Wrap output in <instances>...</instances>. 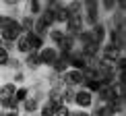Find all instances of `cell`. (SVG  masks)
Here are the masks:
<instances>
[{
  "label": "cell",
  "mask_w": 126,
  "mask_h": 116,
  "mask_svg": "<svg viewBox=\"0 0 126 116\" xmlns=\"http://www.w3.org/2000/svg\"><path fill=\"white\" fill-rule=\"evenodd\" d=\"M99 2L97 0H87V2H83V23H85V27H93V25L99 23Z\"/></svg>",
  "instance_id": "cell-1"
},
{
  "label": "cell",
  "mask_w": 126,
  "mask_h": 116,
  "mask_svg": "<svg viewBox=\"0 0 126 116\" xmlns=\"http://www.w3.org/2000/svg\"><path fill=\"white\" fill-rule=\"evenodd\" d=\"M72 104H75L77 108H81V110H89L95 104V97H93V93H89L87 89L79 87V89H75V99H72Z\"/></svg>",
  "instance_id": "cell-2"
},
{
  "label": "cell",
  "mask_w": 126,
  "mask_h": 116,
  "mask_svg": "<svg viewBox=\"0 0 126 116\" xmlns=\"http://www.w3.org/2000/svg\"><path fill=\"white\" fill-rule=\"evenodd\" d=\"M21 35H23V29H21V25H19V19H13V23H10L6 29L0 31V38H2L4 44H15Z\"/></svg>",
  "instance_id": "cell-3"
},
{
  "label": "cell",
  "mask_w": 126,
  "mask_h": 116,
  "mask_svg": "<svg viewBox=\"0 0 126 116\" xmlns=\"http://www.w3.org/2000/svg\"><path fill=\"white\" fill-rule=\"evenodd\" d=\"M120 56H124L122 50H118L116 46H110V44H103L101 50H99V60L110 62V64H116V60H118Z\"/></svg>",
  "instance_id": "cell-4"
},
{
  "label": "cell",
  "mask_w": 126,
  "mask_h": 116,
  "mask_svg": "<svg viewBox=\"0 0 126 116\" xmlns=\"http://www.w3.org/2000/svg\"><path fill=\"white\" fill-rule=\"evenodd\" d=\"M83 29H87L85 23H83V15H70V17H68V21H66V31H64V33H66V35H72V38H77Z\"/></svg>",
  "instance_id": "cell-5"
},
{
  "label": "cell",
  "mask_w": 126,
  "mask_h": 116,
  "mask_svg": "<svg viewBox=\"0 0 126 116\" xmlns=\"http://www.w3.org/2000/svg\"><path fill=\"white\" fill-rule=\"evenodd\" d=\"M37 54H39L41 66H52V64L56 62V58H58V50H56L54 46H44Z\"/></svg>",
  "instance_id": "cell-6"
},
{
  "label": "cell",
  "mask_w": 126,
  "mask_h": 116,
  "mask_svg": "<svg viewBox=\"0 0 126 116\" xmlns=\"http://www.w3.org/2000/svg\"><path fill=\"white\" fill-rule=\"evenodd\" d=\"M89 31H91V38H93V41H95L97 46H103V44H106V38H108V25H106V23L99 21L97 25L89 27Z\"/></svg>",
  "instance_id": "cell-7"
},
{
  "label": "cell",
  "mask_w": 126,
  "mask_h": 116,
  "mask_svg": "<svg viewBox=\"0 0 126 116\" xmlns=\"http://www.w3.org/2000/svg\"><path fill=\"white\" fill-rule=\"evenodd\" d=\"M19 110H21V112H25L27 116H33V114L39 110V97L29 96V97H27V99H25V102L19 106Z\"/></svg>",
  "instance_id": "cell-8"
},
{
  "label": "cell",
  "mask_w": 126,
  "mask_h": 116,
  "mask_svg": "<svg viewBox=\"0 0 126 116\" xmlns=\"http://www.w3.org/2000/svg\"><path fill=\"white\" fill-rule=\"evenodd\" d=\"M85 66H87V60L83 58V54L77 48L70 56H68V68H72V71H83Z\"/></svg>",
  "instance_id": "cell-9"
},
{
  "label": "cell",
  "mask_w": 126,
  "mask_h": 116,
  "mask_svg": "<svg viewBox=\"0 0 126 116\" xmlns=\"http://www.w3.org/2000/svg\"><path fill=\"white\" fill-rule=\"evenodd\" d=\"M68 8H66V4L64 2H58V6H56L54 10V25L58 23V25H66V21H68Z\"/></svg>",
  "instance_id": "cell-10"
},
{
  "label": "cell",
  "mask_w": 126,
  "mask_h": 116,
  "mask_svg": "<svg viewBox=\"0 0 126 116\" xmlns=\"http://www.w3.org/2000/svg\"><path fill=\"white\" fill-rule=\"evenodd\" d=\"M50 68H52V73H56V75H62V73H66V71H68V56L58 54L56 62H54Z\"/></svg>",
  "instance_id": "cell-11"
},
{
  "label": "cell",
  "mask_w": 126,
  "mask_h": 116,
  "mask_svg": "<svg viewBox=\"0 0 126 116\" xmlns=\"http://www.w3.org/2000/svg\"><path fill=\"white\" fill-rule=\"evenodd\" d=\"M23 64L27 66V68H31V71H37V68L41 66V62H39V54H37V52H29V54H25Z\"/></svg>",
  "instance_id": "cell-12"
},
{
  "label": "cell",
  "mask_w": 126,
  "mask_h": 116,
  "mask_svg": "<svg viewBox=\"0 0 126 116\" xmlns=\"http://www.w3.org/2000/svg\"><path fill=\"white\" fill-rule=\"evenodd\" d=\"M15 91H17V85H15L13 81L0 85V99H10V97H15Z\"/></svg>",
  "instance_id": "cell-13"
},
{
  "label": "cell",
  "mask_w": 126,
  "mask_h": 116,
  "mask_svg": "<svg viewBox=\"0 0 126 116\" xmlns=\"http://www.w3.org/2000/svg\"><path fill=\"white\" fill-rule=\"evenodd\" d=\"M25 35H27V39H29V48H31V52H39L41 48H44V38L35 35L33 31H31V33H25Z\"/></svg>",
  "instance_id": "cell-14"
},
{
  "label": "cell",
  "mask_w": 126,
  "mask_h": 116,
  "mask_svg": "<svg viewBox=\"0 0 126 116\" xmlns=\"http://www.w3.org/2000/svg\"><path fill=\"white\" fill-rule=\"evenodd\" d=\"M41 10H44V2H39V0H31V2H27V15L29 17H39Z\"/></svg>",
  "instance_id": "cell-15"
},
{
  "label": "cell",
  "mask_w": 126,
  "mask_h": 116,
  "mask_svg": "<svg viewBox=\"0 0 126 116\" xmlns=\"http://www.w3.org/2000/svg\"><path fill=\"white\" fill-rule=\"evenodd\" d=\"M48 35H50V39H52V44H54V48H58L60 46V41L64 39V29H58V27H52L50 31H48Z\"/></svg>",
  "instance_id": "cell-16"
},
{
  "label": "cell",
  "mask_w": 126,
  "mask_h": 116,
  "mask_svg": "<svg viewBox=\"0 0 126 116\" xmlns=\"http://www.w3.org/2000/svg\"><path fill=\"white\" fill-rule=\"evenodd\" d=\"M15 48H17V52H19V54H29V52H31V48H29V39H27V35H21V38L17 39V41H15Z\"/></svg>",
  "instance_id": "cell-17"
},
{
  "label": "cell",
  "mask_w": 126,
  "mask_h": 116,
  "mask_svg": "<svg viewBox=\"0 0 126 116\" xmlns=\"http://www.w3.org/2000/svg\"><path fill=\"white\" fill-rule=\"evenodd\" d=\"M56 106H58V104L48 102V99H46V104H39L37 114H39V116H54V112H56Z\"/></svg>",
  "instance_id": "cell-18"
},
{
  "label": "cell",
  "mask_w": 126,
  "mask_h": 116,
  "mask_svg": "<svg viewBox=\"0 0 126 116\" xmlns=\"http://www.w3.org/2000/svg\"><path fill=\"white\" fill-rule=\"evenodd\" d=\"M19 25H21V29H23V33H31V31H33V25H35V19L29 17V15H25L23 19H19Z\"/></svg>",
  "instance_id": "cell-19"
},
{
  "label": "cell",
  "mask_w": 126,
  "mask_h": 116,
  "mask_svg": "<svg viewBox=\"0 0 126 116\" xmlns=\"http://www.w3.org/2000/svg\"><path fill=\"white\" fill-rule=\"evenodd\" d=\"M29 93H31V89H29V87H17V91H15V102L21 106V104H23L25 99L29 97Z\"/></svg>",
  "instance_id": "cell-20"
},
{
  "label": "cell",
  "mask_w": 126,
  "mask_h": 116,
  "mask_svg": "<svg viewBox=\"0 0 126 116\" xmlns=\"http://www.w3.org/2000/svg\"><path fill=\"white\" fill-rule=\"evenodd\" d=\"M72 99H75V89H72V87H64V89H62V99H60V102L64 104V106L70 108Z\"/></svg>",
  "instance_id": "cell-21"
},
{
  "label": "cell",
  "mask_w": 126,
  "mask_h": 116,
  "mask_svg": "<svg viewBox=\"0 0 126 116\" xmlns=\"http://www.w3.org/2000/svg\"><path fill=\"white\" fill-rule=\"evenodd\" d=\"M83 89H87L89 93H97L99 89H101V83L95 81V79H93V81H85L83 83Z\"/></svg>",
  "instance_id": "cell-22"
},
{
  "label": "cell",
  "mask_w": 126,
  "mask_h": 116,
  "mask_svg": "<svg viewBox=\"0 0 126 116\" xmlns=\"http://www.w3.org/2000/svg\"><path fill=\"white\" fill-rule=\"evenodd\" d=\"M103 8V13L112 15L114 10H116V0H103V2H99V10Z\"/></svg>",
  "instance_id": "cell-23"
},
{
  "label": "cell",
  "mask_w": 126,
  "mask_h": 116,
  "mask_svg": "<svg viewBox=\"0 0 126 116\" xmlns=\"http://www.w3.org/2000/svg\"><path fill=\"white\" fill-rule=\"evenodd\" d=\"M70 112H72V110L68 108V106H64V104H58V106H56L54 116H70Z\"/></svg>",
  "instance_id": "cell-24"
},
{
  "label": "cell",
  "mask_w": 126,
  "mask_h": 116,
  "mask_svg": "<svg viewBox=\"0 0 126 116\" xmlns=\"http://www.w3.org/2000/svg\"><path fill=\"white\" fill-rule=\"evenodd\" d=\"M8 60H10V52L6 48H0V66H8Z\"/></svg>",
  "instance_id": "cell-25"
},
{
  "label": "cell",
  "mask_w": 126,
  "mask_h": 116,
  "mask_svg": "<svg viewBox=\"0 0 126 116\" xmlns=\"http://www.w3.org/2000/svg\"><path fill=\"white\" fill-rule=\"evenodd\" d=\"M13 19H15V17H10V15H0V31L6 29L8 25L13 23Z\"/></svg>",
  "instance_id": "cell-26"
},
{
  "label": "cell",
  "mask_w": 126,
  "mask_h": 116,
  "mask_svg": "<svg viewBox=\"0 0 126 116\" xmlns=\"http://www.w3.org/2000/svg\"><path fill=\"white\" fill-rule=\"evenodd\" d=\"M21 64H23V62H21L19 58H13V56H10V60H8V66H10V68H15V71H21Z\"/></svg>",
  "instance_id": "cell-27"
},
{
  "label": "cell",
  "mask_w": 126,
  "mask_h": 116,
  "mask_svg": "<svg viewBox=\"0 0 126 116\" xmlns=\"http://www.w3.org/2000/svg\"><path fill=\"white\" fill-rule=\"evenodd\" d=\"M25 81V73L23 71H15V77H13V83L17 85V83H23Z\"/></svg>",
  "instance_id": "cell-28"
},
{
  "label": "cell",
  "mask_w": 126,
  "mask_h": 116,
  "mask_svg": "<svg viewBox=\"0 0 126 116\" xmlns=\"http://www.w3.org/2000/svg\"><path fill=\"white\" fill-rule=\"evenodd\" d=\"M0 48H4V41H2V38H0Z\"/></svg>",
  "instance_id": "cell-29"
}]
</instances>
